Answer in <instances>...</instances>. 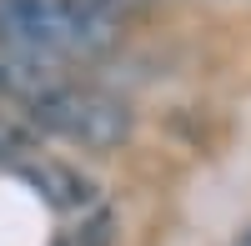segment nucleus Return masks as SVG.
<instances>
[{
	"instance_id": "nucleus-1",
	"label": "nucleus",
	"mask_w": 251,
	"mask_h": 246,
	"mask_svg": "<svg viewBox=\"0 0 251 246\" xmlns=\"http://www.w3.org/2000/svg\"><path fill=\"white\" fill-rule=\"evenodd\" d=\"M0 35L40 60H91L116 46V15L86 0H0Z\"/></svg>"
},
{
	"instance_id": "nucleus-2",
	"label": "nucleus",
	"mask_w": 251,
	"mask_h": 246,
	"mask_svg": "<svg viewBox=\"0 0 251 246\" xmlns=\"http://www.w3.org/2000/svg\"><path fill=\"white\" fill-rule=\"evenodd\" d=\"M30 121L80 151H116L136 131V116L126 100H116L111 91H96V86H71V80H60L50 96H40L30 106Z\"/></svg>"
},
{
	"instance_id": "nucleus-3",
	"label": "nucleus",
	"mask_w": 251,
	"mask_h": 246,
	"mask_svg": "<svg viewBox=\"0 0 251 246\" xmlns=\"http://www.w3.org/2000/svg\"><path fill=\"white\" fill-rule=\"evenodd\" d=\"M15 171H20V181H25V186H35V196H46L55 211H80V216H86V211L100 206L96 181L80 176L75 166H66V161H55V156L30 151V156L15 161Z\"/></svg>"
},
{
	"instance_id": "nucleus-4",
	"label": "nucleus",
	"mask_w": 251,
	"mask_h": 246,
	"mask_svg": "<svg viewBox=\"0 0 251 246\" xmlns=\"http://www.w3.org/2000/svg\"><path fill=\"white\" fill-rule=\"evenodd\" d=\"M60 86V71L50 60H40L30 50H20L15 40L0 35V100H20V106H35L40 96H50Z\"/></svg>"
},
{
	"instance_id": "nucleus-5",
	"label": "nucleus",
	"mask_w": 251,
	"mask_h": 246,
	"mask_svg": "<svg viewBox=\"0 0 251 246\" xmlns=\"http://www.w3.org/2000/svg\"><path fill=\"white\" fill-rule=\"evenodd\" d=\"M236 246H251V231H241V241H236Z\"/></svg>"
},
{
	"instance_id": "nucleus-6",
	"label": "nucleus",
	"mask_w": 251,
	"mask_h": 246,
	"mask_svg": "<svg viewBox=\"0 0 251 246\" xmlns=\"http://www.w3.org/2000/svg\"><path fill=\"white\" fill-rule=\"evenodd\" d=\"M60 246H75V241H60Z\"/></svg>"
}]
</instances>
